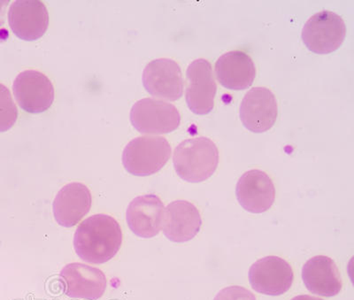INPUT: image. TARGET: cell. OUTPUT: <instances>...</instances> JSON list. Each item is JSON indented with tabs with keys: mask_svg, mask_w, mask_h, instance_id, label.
Masks as SVG:
<instances>
[{
	"mask_svg": "<svg viewBox=\"0 0 354 300\" xmlns=\"http://www.w3.org/2000/svg\"><path fill=\"white\" fill-rule=\"evenodd\" d=\"M122 243L121 226L115 218L102 214L84 220L74 236L75 250L79 258L91 264H103L112 260Z\"/></svg>",
	"mask_w": 354,
	"mask_h": 300,
	"instance_id": "obj_1",
	"label": "cell"
},
{
	"mask_svg": "<svg viewBox=\"0 0 354 300\" xmlns=\"http://www.w3.org/2000/svg\"><path fill=\"white\" fill-rule=\"evenodd\" d=\"M173 162L177 175L185 181H207L216 171L219 164V151L209 138L186 139L177 145Z\"/></svg>",
	"mask_w": 354,
	"mask_h": 300,
	"instance_id": "obj_2",
	"label": "cell"
},
{
	"mask_svg": "<svg viewBox=\"0 0 354 300\" xmlns=\"http://www.w3.org/2000/svg\"><path fill=\"white\" fill-rule=\"evenodd\" d=\"M171 153V147L165 138L143 135L133 139L126 145L122 153V164L133 176H151L166 165Z\"/></svg>",
	"mask_w": 354,
	"mask_h": 300,
	"instance_id": "obj_3",
	"label": "cell"
},
{
	"mask_svg": "<svg viewBox=\"0 0 354 300\" xmlns=\"http://www.w3.org/2000/svg\"><path fill=\"white\" fill-rule=\"evenodd\" d=\"M346 27L340 15L330 11L316 12L303 27L302 40L306 48L316 55L337 50L346 39Z\"/></svg>",
	"mask_w": 354,
	"mask_h": 300,
	"instance_id": "obj_4",
	"label": "cell"
},
{
	"mask_svg": "<svg viewBox=\"0 0 354 300\" xmlns=\"http://www.w3.org/2000/svg\"><path fill=\"white\" fill-rule=\"evenodd\" d=\"M131 121L140 133L167 134L179 127L181 115L172 104L147 97L132 106Z\"/></svg>",
	"mask_w": 354,
	"mask_h": 300,
	"instance_id": "obj_5",
	"label": "cell"
},
{
	"mask_svg": "<svg viewBox=\"0 0 354 300\" xmlns=\"http://www.w3.org/2000/svg\"><path fill=\"white\" fill-rule=\"evenodd\" d=\"M217 85L211 63L198 59L189 65L186 72V102L195 115H205L214 107Z\"/></svg>",
	"mask_w": 354,
	"mask_h": 300,
	"instance_id": "obj_6",
	"label": "cell"
},
{
	"mask_svg": "<svg viewBox=\"0 0 354 300\" xmlns=\"http://www.w3.org/2000/svg\"><path fill=\"white\" fill-rule=\"evenodd\" d=\"M293 280L292 268L277 256L262 258L250 268L249 281L252 288L261 294L283 295L290 289Z\"/></svg>",
	"mask_w": 354,
	"mask_h": 300,
	"instance_id": "obj_7",
	"label": "cell"
},
{
	"mask_svg": "<svg viewBox=\"0 0 354 300\" xmlns=\"http://www.w3.org/2000/svg\"><path fill=\"white\" fill-rule=\"evenodd\" d=\"M12 90L19 106L28 113L46 111L55 101V87L52 82L39 71L20 73L15 78Z\"/></svg>",
	"mask_w": 354,
	"mask_h": 300,
	"instance_id": "obj_8",
	"label": "cell"
},
{
	"mask_svg": "<svg viewBox=\"0 0 354 300\" xmlns=\"http://www.w3.org/2000/svg\"><path fill=\"white\" fill-rule=\"evenodd\" d=\"M240 119L248 131L263 133L277 122L278 105L276 97L265 87L250 90L240 105Z\"/></svg>",
	"mask_w": 354,
	"mask_h": 300,
	"instance_id": "obj_9",
	"label": "cell"
},
{
	"mask_svg": "<svg viewBox=\"0 0 354 300\" xmlns=\"http://www.w3.org/2000/svg\"><path fill=\"white\" fill-rule=\"evenodd\" d=\"M143 84L151 96L175 101L183 93L181 68L171 59H158L148 63L143 72Z\"/></svg>",
	"mask_w": 354,
	"mask_h": 300,
	"instance_id": "obj_10",
	"label": "cell"
},
{
	"mask_svg": "<svg viewBox=\"0 0 354 300\" xmlns=\"http://www.w3.org/2000/svg\"><path fill=\"white\" fill-rule=\"evenodd\" d=\"M8 23L19 39L34 41L41 39L49 26V14L39 0H17L8 12Z\"/></svg>",
	"mask_w": 354,
	"mask_h": 300,
	"instance_id": "obj_11",
	"label": "cell"
},
{
	"mask_svg": "<svg viewBox=\"0 0 354 300\" xmlns=\"http://www.w3.org/2000/svg\"><path fill=\"white\" fill-rule=\"evenodd\" d=\"M236 194L243 209L259 214L270 210L273 206L276 188L267 173L252 169L239 178Z\"/></svg>",
	"mask_w": 354,
	"mask_h": 300,
	"instance_id": "obj_12",
	"label": "cell"
},
{
	"mask_svg": "<svg viewBox=\"0 0 354 300\" xmlns=\"http://www.w3.org/2000/svg\"><path fill=\"white\" fill-rule=\"evenodd\" d=\"M59 276L66 295L73 299L97 300L103 296L106 288L105 274L86 264L66 265Z\"/></svg>",
	"mask_w": 354,
	"mask_h": 300,
	"instance_id": "obj_13",
	"label": "cell"
},
{
	"mask_svg": "<svg viewBox=\"0 0 354 300\" xmlns=\"http://www.w3.org/2000/svg\"><path fill=\"white\" fill-rule=\"evenodd\" d=\"M164 212L165 207L158 196H139L129 203L126 219L136 236L151 238L159 235L162 229Z\"/></svg>",
	"mask_w": 354,
	"mask_h": 300,
	"instance_id": "obj_14",
	"label": "cell"
},
{
	"mask_svg": "<svg viewBox=\"0 0 354 300\" xmlns=\"http://www.w3.org/2000/svg\"><path fill=\"white\" fill-rule=\"evenodd\" d=\"M201 213L191 202H171L164 212L162 229L164 235L170 241H191L201 232Z\"/></svg>",
	"mask_w": 354,
	"mask_h": 300,
	"instance_id": "obj_15",
	"label": "cell"
},
{
	"mask_svg": "<svg viewBox=\"0 0 354 300\" xmlns=\"http://www.w3.org/2000/svg\"><path fill=\"white\" fill-rule=\"evenodd\" d=\"M91 194L86 185L71 182L58 192L53 201V216L65 228H72L90 212Z\"/></svg>",
	"mask_w": 354,
	"mask_h": 300,
	"instance_id": "obj_16",
	"label": "cell"
},
{
	"mask_svg": "<svg viewBox=\"0 0 354 300\" xmlns=\"http://www.w3.org/2000/svg\"><path fill=\"white\" fill-rule=\"evenodd\" d=\"M302 279L310 292L328 298L337 295L343 287L337 264L324 255L315 256L306 262L302 268Z\"/></svg>",
	"mask_w": 354,
	"mask_h": 300,
	"instance_id": "obj_17",
	"label": "cell"
},
{
	"mask_svg": "<svg viewBox=\"0 0 354 300\" xmlns=\"http://www.w3.org/2000/svg\"><path fill=\"white\" fill-rule=\"evenodd\" d=\"M218 81L229 90L248 89L256 77V68L251 57L242 50L224 53L216 63Z\"/></svg>",
	"mask_w": 354,
	"mask_h": 300,
	"instance_id": "obj_18",
	"label": "cell"
},
{
	"mask_svg": "<svg viewBox=\"0 0 354 300\" xmlns=\"http://www.w3.org/2000/svg\"><path fill=\"white\" fill-rule=\"evenodd\" d=\"M18 118L17 105L8 88L0 84V132L9 131Z\"/></svg>",
	"mask_w": 354,
	"mask_h": 300,
	"instance_id": "obj_19",
	"label": "cell"
},
{
	"mask_svg": "<svg viewBox=\"0 0 354 300\" xmlns=\"http://www.w3.org/2000/svg\"><path fill=\"white\" fill-rule=\"evenodd\" d=\"M214 300H256L254 293L241 286H229L221 290Z\"/></svg>",
	"mask_w": 354,
	"mask_h": 300,
	"instance_id": "obj_20",
	"label": "cell"
},
{
	"mask_svg": "<svg viewBox=\"0 0 354 300\" xmlns=\"http://www.w3.org/2000/svg\"><path fill=\"white\" fill-rule=\"evenodd\" d=\"M8 4V0H0V27L5 24L6 10Z\"/></svg>",
	"mask_w": 354,
	"mask_h": 300,
	"instance_id": "obj_21",
	"label": "cell"
},
{
	"mask_svg": "<svg viewBox=\"0 0 354 300\" xmlns=\"http://www.w3.org/2000/svg\"><path fill=\"white\" fill-rule=\"evenodd\" d=\"M292 300H324L322 299L316 298V297H312L309 295H299L295 297Z\"/></svg>",
	"mask_w": 354,
	"mask_h": 300,
	"instance_id": "obj_22",
	"label": "cell"
}]
</instances>
